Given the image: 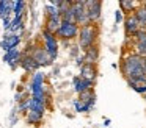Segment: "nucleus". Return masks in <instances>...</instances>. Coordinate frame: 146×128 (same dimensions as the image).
Listing matches in <instances>:
<instances>
[{
	"instance_id": "obj_1",
	"label": "nucleus",
	"mask_w": 146,
	"mask_h": 128,
	"mask_svg": "<svg viewBox=\"0 0 146 128\" xmlns=\"http://www.w3.org/2000/svg\"><path fill=\"white\" fill-rule=\"evenodd\" d=\"M121 72L126 80H132L137 84L146 83V72H145V58L138 56L137 53H129L123 58L121 62Z\"/></svg>"
},
{
	"instance_id": "obj_2",
	"label": "nucleus",
	"mask_w": 146,
	"mask_h": 128,
	"mask_svg": "<svg viewBox=\"0 0 146 128\" xmlns=\"http://www.w3.org/2000/svg\"><path fill=\"white\" fill-rule=\"evenodd\" d=\"M99 37V27L98 24H90V25H85V27H80L79 30V47L83 53L90 49V47L96 45V41Z\"/></svg>"
},
{
	"instance_id": "obj_3",
	"label": "nucleus",
	"mask_w": 146,
	"mask_h": 128,
	"mask_svg": "<svg viewBox=\"0 0 146 128\" xmlns=\"http://www.w3.org/2000/svg\"><path fill=\"white\" fill-rule=\"evenodd\" d=\"M72 11H74V20L79 27H85V25L91 24L88 19V11H86V0L72 2Z\"/></svg>"
},
{
	"instance_id": "obj_4",
	"label": "nucleus",
	"mask_w": 146,
	"mask_h": 128,
	"mask_svg": "<svg viewBox=\"0 0 146 128\" xmlns=\"http://www.w3.org/2000/svg\"><path fill=\"white\" fill-rule=\"evenodd\" d=\"M79 30H80V27L76 24V22L61 20V25H60V28H58V31H57L55 36H58L63 41H71V39H74V37L79 36Z\"/></svg>"
},
{
	"instance_id": "obj_5",
	"label": "nucleus",
	"mask_w": 146,
	"mask_h": 128,
	"mask_svg": "<svg viewBox=\"0 0 146 128\" xmlns=\"http://www.w3.org/2000/svg\"><path fill=\"white\" fill-rule=\"evenodd\" d=\"M42 39H44L46 52H47L49 56L55 61L57 56H58V41H57V36L52 34L50 31H47V30H42Z\"/></svg>"
},
{
	"instance_id": "obj_6",
	"label": "nucleus",
	"mask_w": 146,
	"mask_h": 128,
	"mask_svg": "<svg viewBox=\"0 0 146 128\" xmlns=\"http://www.w3.org/2000/svg\"><path fill=\"white\" fill-rule=\"evenodd\" d=\"M86 11H88V19L91 24H98L102 14V2L96 0H86Z\"/></svg>"
},
{
	"instance_id": "obj_7",
	"label": "nucleus",
	"mask_w": 146,
	"mask_h": 128,
	"mask_svg": "<svg viewBox=\"0 0 146 128\" xmlns=\"http://www.w3.org/2000/svg\"><path fill=\"white\" fill-rule=\"evenodd\" d=\"M30 55L35 58V61L38 62L39 67H46V66H50L52 62H54V59L49 56V53L46 52L44 47H35V49H33V52L30 53Z\"/></svg>"
},
{
	"instance_id": "obj_8",
	"label": "nucleus",
	"mask_w": 146,
	"mask_h": 128,
	"mask_svg": "<svg viewBox=\"0 0 146 128\" xmlns=\"http://www.w3.org/2000/svg\"><path fill=\"white\" fill-rule=\"evenodd\" d=\"M21 42V36L19 34H14V33H7L3 36V39L0 41V47L5 50V53L10 52V50L16 49Z\"/></svg>"
},
{
	"instance_id": "obj_9",
	"label": "nucleus",
	"mask_w": 146,
	"mask_h": 128,
	"mask_svg": "<svg viewBox=\"0 0 146 128\" xmlns=\"http://www.w3.org/2000/svg\"><path fill=\"white\" fill-rule=\"evenodd\" d=\"M140 28H141L140 27V22H138V19H137L135 16L133 14L126 16V19H124V31H126V37H132Z\"/></svg>"
},
{
	"instance_id": "obj_10",
	"label": "nucleus",
	"mask_w": 146,
	"mask_h": 128,
	"mask_svg": "<svg viewBox=\"0 0 146 128\" xmlns=\"http://www.w3.org/2000/svg\"><path fill=\"white\" fill-rule=\"evenodd\" d=\"M72 83H74V89H76V92L79 94V95L83 92H86V91H90V89H93V86H94V81L93 80H85V78H82L80 75L79 77H74Z\"/></svg>"
},
{
	"instance_id": "obj_11",
	"label": "nucleus",
	"mask_w": 146,
	"mask_h": 128,
	"mask_svg": "<svg viewBox=\"0 0 146 128\" xmlns=\"http://www.w3.org/2000/svg\"><path fill=\"white\" fill-rule=\"evenodd\" d=\"M21 67L24 69L25 72H36L39 69L38 62L35 61V58H33L32 55H27V53H22V58H21Z\"/></svg>"
},
{
	"instance_id": "obj_12",
	"label": "nucleus",
	"mask_w": 146,
	"mask_h": 128,
	"mask_svg": "<svg viewBox=\"0 0 146 128\" xmlns=\"http://www.w3.org/2000/svg\"><path fill=\"white\" fill-rule=\"evenodd\" d=\"M77 100H79L80 103H83L88 111H91L93 106L96 105V94H94V91H93V89H90V91H86V92L80 94Z\"/></svg>"
},
{
	"instance_id": "obj_13",
	"label": "nucleus",
	"mask_w": 146,
	"mask_h": 128,
	"mask_svg": "<svg viewBox=\"0 0 146 128\" xmlns=\"http://www.w3.org/2000/svg\"><path fill=\"white\" fill-rule=\"evenodd\" d=\"M96 74H98V69H96V64H90V62H85V64L80 67V77L85 78V80H96Z\"/></svg>"
},
{
	"instance_id": "obj_14",
	"label": "nucleus",
	"mask_w": 146,
	"mask_h": 128,
	"mask_svg": "<svg viewBox=\"0 0 146 128\" xmlns=\"http://www.w3.org/2000/svg\"><path fill=\"white\" fill-rule=\"evenodd\" d=\"M140 6L138 2H133V0H121L119 2V8H121V12L126 16H130L135 12V9Z\"/></svg>"
},
{
	"instance_id": "obj_15",
	"label": "nucleus",
	"mask_w": 146,
	"mask_h": 128,
	"mask_svg": "<svg viewBox=\"0 0 146 128\" xmlns=\"http://www.w3.org/2000/svg\"><path fill=\"white\" fill-rule=\"evenodd\" d=\"M83 56H85V62L96 64V62H98V58H99V47H98V44L93 45V47H90V49L83 53Z\"/></svg>"
},
{
	"instance_id": "obj_16",
	"label": "nucleus",
	"mask_w": 146,
	"mask_h": 128,
	"mask_svg": "<svg viewBox=\"0 0 146 128\" xmlns=\"http://www.w3.org/2000/svg\"><path fill=\"white\" fill-rule=\"evenodd\" d=\"M133 16L138 19L140 27H141V28H146V3H145V2H140V6L135 9Z\"/></svg>"
},
{
	"instance_id": "obj_17",
	"label": "nucleus",
	"mask_w": 146,
	"mask_h": 128,
	"mask_svg": "<svg viewBox=\"0 0 146 128\" xmlns=\"http://www.w3.org/2000/svg\"><path fill=\"white\" fill-rule=\"evenodd\" d=\"M14 2H8V0H0V19H5L13 12Z\"/></svg>"
},
{
	"instance_id": "obj_18",
	"label": "nucleus",
	"mask_w": 146,
	"mask_h": 128,
	"mask_svg": "<svg viewBox=\"0 0 146 128\" xmlns=\"http://www.w3.org/2000/svg\"><path fill=\"white\" fill-rule=\"evenodd\" d=\"M29 111H33V112H38V114L44 116V112H46V103L38 102V100H35V98L32 97V98H30V106H29Z\"/></svg>"
},
{
	"instance_id": "obj_19",
	"label": "nucleus",
	"mask_w": 146,
	"mask_h": 128,
	"mask_svg": "<svg viewBox=\"0 0 146 128\" xmlns=\"http://www.w3.org/2000/svg\"><path fill=\"white\" fill-rule=\"evenodd\" d=\"M21 30H24V16H17V17H14L8 31H10V33L17 34V31H21Z\"/></svg>"
},
{
	"instance_id": "obj_20",
	"label": "nucleus",
	"mask_w": 146,
	"mask_h": 128,
	"mask_svg": "<svg viewBox=\"0 0 146 128\" xmlns=\"http://www.w3.org/2000/svg\"><path fill=\"white\" fill-rule=\"evenodd\" d=\"M27 122H29V125H39L42 122V116L38 112L29 111L27 112Z\"/></svg>"
},
{
	"instance_id": "obj_21",
	"label": "nucleus",
	"mask_w": 146,
	"mask_h": 128,
	"mask_svg": "<svg viewBox=\"0 0 146 128\" xmlns=\"http://www.w3.org/2000/svg\"><path fill=\"white\" fill-rule=\"evenodd\" d=\"M25 6H27L25 2H14V8H13L14 17H17V16H24V9H25Z\"/></svg>"
},
{
	"instance_id": "obj_22",
	"label": "nucleus",
	"mask_w": 146,
	"mask_h": 128,
	"mask_svg": "<svg viewBox=\"0 0 146 128\" xmlns=\"http://www.w3.org/2000/svg\"><path fill=\"white\" fill-rule=\"evenodd\" d=\"M30 84H44V74L41 72H35L32 77V83Z\"/></svg>"
},
{
	"instance_id": "obj_23",
	"label": "nucleus",
	"mask_w": 146,
	"mask_h": 128,
	"mask_svg": "<svg viewBox=\"0 0 146 128\" xmlns=\"http://www.w3.org/2000/svg\"><path fill=\"white\" fill-rule=\"evenodd\" d=\"M74 108H76V111H77V112H90L88 109H86V106L83 105V103H80L77 98L74 100Z\"/></svg>"
},
{
	"instance_id": "obj_24",
	"label": "nucleus",
	"mask_w": 146,
	"mask_h": 128,
	"mask_svg": "<svg viewBox=\"0 0 146 128\" xmlns=\"http://www.w3.org/2000/svg\"><path fill=\"white\" fill-rule=\"evenodd\" d=\"M124 19V14L121 12V9H118V11H115V27H118V25L123 22Z\"/></svg>"
},
{
	"instance_id": "obj_25",
	"label": "nucleus",
	"mask_w": 146,
	"mask_h": 128,
	"mask_svg": "<svg viewBox=\"0 0 146 128\" xmlns=\"http://www.w3.org/2000/svg\"><path fill=\"white\" fill-rule=\"evenodd\" d=\"M79 52H80L79 44H77V45H74V47H71V56H72V58H79Z\"/></svg>"
},
{
	"instance_id": "obj_26",
	"label": "nucleus",
	"mask_w": 146,
	"mask_h": 128,
	"mask_svg": "<svg viewBox=\"0 0 146 128\" xmlns=\"http://www.w3.org/2000/svg\"><path fill=\"white\" fill-rule=\"evenodd\" d=\"M133 91H135L137 94H141V95H145V94H146V83H145V84H138V86H137Z\"/></svg>"
},
{
	"instance_id": "obj_27",
	"label": "nucleus",
	"mask_w": 146,
	"mask_h": 128,
	"mask_svg": "<svg viewBox=\"0 0 146 128\" xmlns=\"http://www.w3.org/2000/svg\"><path fill=\"white\" fill-rule=\"evenodd\" d=\"M2 20H3V28L8 31V30H10V27H11V22H13V19H11L10 16H8V17L2 19Z\"/></svg>"
},
{
	"instance_id": "obj_28",
	"label": "nucleus",
	"mask_w": 146,
	"mask_h": 128,
	"mask_svg": "<svg viewBox=\"0 0 146 128\" xmlns=\"http://www.w3.org/2000/svg\"><path fill=\"white\" fill-rule=\"evenodd\" d=\"M110 123H111V120H110V119H105V120H104V125H105V127H108Z\"/></svg>"
},
{
	"instance_id": "obj_29",
	"label": "nucleus",
	"mask_w": 146,
	"mask_h": 128,
	"mask_svg": "<svg viewBox=\"0 0 146 128\" xmlns=\"http://www.w3.org/2000/svg\"><path fill=\"white\" fill-rule=\"evenodd\" d=\"M145 72H146V58H145Z\"/></svg>"
},
{
	"instance_id": "obj_30",
	"label": "nucleus",
	"mask_w": 146,
	"mask_h": 128,
	"mask_svg": "<svg viewBox=\"0 0 146 128\" xmlns=\"http://www.w3.org/2000/svg\"><path fill=\"white\" fill-rule=\"evenodd\" d=\"M143 98H145V100H146V94H145V95H143Z\"/></svg>"
}]
</instances>
